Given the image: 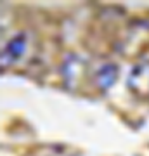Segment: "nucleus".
Returning <instances> with one entry per match:
<instances>
[{
  "label": "nucleus",
  "instance_id": "nucleus-1",
  "mask_svg": "<svg viewBox=\"0 0 149 156\" xmlns=\"http://www.w3.org/2000/svg\"><path fill=\"white\" fill-rule=\"evenodd\" d=\"M28 45H30V33L28 31H21V33L14 35L2 50V68L5 69L7 66H12L14 62L19 61L26 54Z\"/></svg>",
  "mask_w": 149,
  "mask_h": 156
},
{
  "label": "nucleus",
  "instance_id": "nucleus-2",
  "mask_svg": "<svg viewBox=\"0 0 149 156\" xmlns=\"http://www.w3.org/2000/svg\"><path fill=\"white\" fill-rule=\"evenodd\" d=\"M128 87L137 94H149V62H139L130 69Z\"/></svg>",
  "mask_w": 149,
  "mask_h": 156
},
{
  "label": "nucleus",
  "instance_id": "nucleus-3",
  "mask_svg": "<svg viewBox=\"0 0 149 156\" xmlns=\"http://www.w3.org/2000/svg\"><path fill=\"white\" fill-rule=\"evenodd\" d=\"M116 78H118V66L115 62H106L95 73V82L99 85V89H102V90L111 89L115 85Z\"/></svg>",
  "mask_w": 149,
  "mask_h": 156
},
{
  "label": "nucleus",
  "instance_id": "nucleus-4",
  "mask_svg": "<svg viewBox=\"0 0 149 156\" xmlns=\"http://www.w3.org/2000/svg\"><path fill=\"white\" fill-rule=\"evenodd\" d=\"M80 69H82V59L78 56H68L64 64H62V78L69 87L78 80Z\"/></svg>",
  "mask_w": 149,
  "mask_h": 156
}]
</instances>
